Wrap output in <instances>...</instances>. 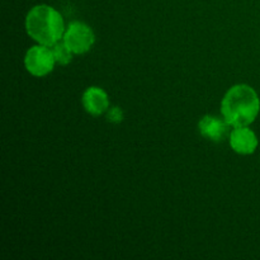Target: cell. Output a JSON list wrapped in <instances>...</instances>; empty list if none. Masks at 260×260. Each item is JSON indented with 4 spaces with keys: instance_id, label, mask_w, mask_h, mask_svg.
I'll list each match as a JSON object with an SVG mask.
<instances>
[{
    "instance_id": "cell-1",
    "label": "cell",
    "mask_w": 260,
    "mask_h": 260,
    "mask_svg": "<svg viewBox=\"0 0 260 260\" xmlns=\"http://www.w3.org/2000/svg\"><path fill=\"white\" fill-rule=\"evenodd\" d=\"M260 102L258 94L245 84L234 85L225 94L221 111L225 121L230 126L244 127L253 123L259 113Z\"/></svg>"
},
{
    "instance_id": "cell-9",
    "label": "cell",
    "mask_w": 260,
    "mask_h": 260,
    "mask_svg": "<svg viewBox=\"0 0 260 260\" xmlns=\"http://www.w3.org/2000/svg\"><path fill=\"white\" fill-rule=\"evenodd\" d=\"M107 118L109 122H113V123H118L123 119V112L118 108V107H113L111 111L107 114Z\"/></svg>"
},
{
    "instance_id": "cell-4",
    "label": "cell",
    "mask_w": 260,
    "mask_h": 260,
    "mask_svg": "<svg viewBox=\"0 0 260 260\" xmlns=\"http://www.w3.org/2000/svg\"><path fill=\"white\" fill-rule=\"evenodd\" d=\"M63 41L74 53H84L90 50L95 37L88 24L83 22H73L63 35Z\"/></svg>"
},
{
    "instance_id": "cell-6",
    "label": "cell",
    "mask_w": 260,
    "mask_h": 260,
    "mask_svg": "<svg viewBox=\"0 0 260 260\" xmlns=\"http://www.w3.org/2000/svg\"><path fill=\"white\" fill-rule=\"evenodd\" d=\"M83 106L86 112L93 116H99L108 108V95L103 89L98 86H90L83 94Z\"/></svg>"
},
{
    "instance_id": "cell-8",
    "label": "cell",
    "mask_w": 260,
    "mask_h": 260,
    "mask_svg": "<svg viewBox=\"0 0 260 260\" xmlns=\"http://www.w3.org/2000/svg\"><path fill=\"white\" fill-rule=\"evenodd\" d=\"M51 50H52L53 56H55V60L57 61L60 65H68L71 60H73V51L70 50L68 45H66L65 41H57L56 43H53L51 46Z\"/></svg>"
},
{
    "instance_id": "cell-3",
    "label": "cell",
    "mask_w": 260,
    "mask_h": 260,
    "mask_svg": "<svg viewBox=\"0 0 260 260\" xmlns=\"http://www.w3.org/2000/svg\"><path fill=\"white\" fill-rule=\"evenodd\" d=\"M55 56L48 46L40 45L29 48L25 53L24 65L27 70L35 76H45L53 70Z\"/></svg>"
},
{
    "instance_id": "cell-2",
    "label": "cell",
    "mask_w": 260,
    "mask_h": 260,
    "mask_svg": "<svg viewBox=\"0 0 260 260\" xmlns=\"http://www.w3.org/2000/svg\"><path fill=\"white\" fill-rule=\"evenodd\" d=\"M25 28L35 41L51 47L65 35V25L60 13L48 5H37L28 13Z\"/></svg>"
},
{
    "instance_id": "cell-7",
    "label": "cell",
    "mask_w": 260,
    "mask_h": 260,
    "mask_svg": "<svg viewBox=\"0 0 260 260\" xmlns=\"http://www.w3.org/2000/svg\"><path fill=\"white\" fill-rule=\"evenodd\" d=\"M230 124L215 116H205L200 121V132L203 137L211 141H221L226 137Z\"/></svg>"
},
{
    "instance_id": "cell-5",
    "label": "cell",
    "mask_w": 260,
    "mask_h": 260,
    "mask_svg": "<svg viewBox=\"0 0 260 260\" xmlns=\"http://www.w3.org/2000/svg\"><path fill=\"white\" fill-rule=\"evenodd\" d=\"M230 145L234 151L239 154H253L258 146L256 135L251 129L244 127H236L230 135Z\"/></svg>"
}]
</instances>
